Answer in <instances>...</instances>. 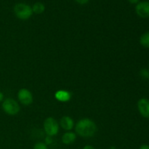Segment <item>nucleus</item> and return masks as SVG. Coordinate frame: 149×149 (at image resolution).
Wrapping results in <instances>:
<instances>
[{
  "mask_svg": "<svg viewBox=\"0 0 149 149\" xmlns=\"http://www.w3.org/2000/svg\"><path fill=\"white\" fill-rule=\"evenodd\" d=\"M140 114L144 118L149 119V100L146 97L140 99L137 103Z\"/></svg>",
  "mask_w": 149,
  "mask_h": 149,
  "instance_id": "nucleus-7",
  "label": "nucleus"
},
{
  "mask_svg": "<svg viewBox=\"0 0 149 149\" xmlns=\"http://www.w3.org/2000/svg\"><path fill=\"white\" fill-rule=\"evenodd\" d=\"M74 1H75L77 3H78V4L83 5V4H87L90 0H74Z\"/></svg>",
  "mask_w": 149,
  "mask_h": 149,
  "instance_id": "nucleus-16",
  "label": "nucleus"
},
{
  "mask_svg": "<svg viewBox=\"0 0 149 149\" xmlns=\"http://www.w3.org/2000/svg\"><path fill=\"white\" fill-rule=\"evenodd\" d=\"M33 149H48V147L45 143L38 142L33 146Z\"/></svg>",
  "mask_w": 149,
  "mask_h": 149,
  "instance_id": "nucleus-14",
  "label": "nucleus"
},
{
  "mask_svg": "<svg viewBox=\"0 0 149 149\" xmlns=\"http://www.w3.org/2000/svg\"><path fill=\"white\" fill-rule=\"evenodd\" d=\"M135 13L141 18L149 17V1H139L135 6Z\"/></svg>",
  "mask_w": 149,
  "mask_h": 149,
  "instance_id": "nucleus-6",
  "label": "nucleus"
},
{
  "mask_svg": "<svg viewBox=\"0 0 149 149\" xmlns=\"http://www.w3.org/2000/svg\"><path fill=\"white\" fill-rule=\"evenodd\" d=\"M111 149H116V148H115V147H111Z\"/></svg>",
  "mask_w": 149,
  "mask_h": 149,
  "instance_id": "nucleus-21",
  "label": "nucleus"
},
{
  "mask_svg": "<svg viewBox=\"0 0 149 149\" xmlns=\"http://www.w3.org/2000/svg\"><path fill=\"white\" fill-rule=\"evenodd\" d=\"M52 143V137L50 136H47L46 138H45V143L46 144L47 146L49 145Z\"/></svg>",
  "mask_w": 149,
  "mask_h": 149,
  "instance_id": "nucleus-15",
  "label": "nucleus"
},
{
  "mask_svg": "<svg viewBox=\"0 0 149 149\" xmlns=\"http://www.w3.org/2000/svg\"><path fill=\"white\" fill-rule=\"evenodd\" d=\"M76 133L82 138H91L97 132V126L92 119H80L75 126Z\"/></svg>",
  "mask_w": 149,
  "mask_h": 149,
  "instance_id": "nucleus-1",
  "label": "nucleus"
},
{
  "mask_svg": "<svg viewBox=\"0 0 149 149\" xmlns=\"http://www.w3.org/2000/svg\"><path fill=\"white\" fill-rule=\"evenodd\" d=\"M3 100H4V95H3V93L0 91V103H1Z\"/></svg>",
  "mask_w": 149,
  "mask_h": 149,
  "instance_id": "nucleus-20",
  "label": "nucleus"
},
{
  "mask_svg": "<svg viewBox=\"0 0 149 149\" xmlns=\"http://www.w3.org/2000/svg\"><path fill=\"white\" fill-rule=\"evenodd\" d=\"M130 4H137L140 1V0H127Z\"/></svg>",
  "mask_w": 149,
  "mask_h": 149,
  "instance_id": "nucleus-18",
  "label": "nucleus"
},
{
  "mask_svg": "<svg viewBox=\"0 0 149 149\" xmlns=\"http://www.w3.org/2000/svg\"><path fill=\"white\" fill-rule=\"evenodd\" d=\"M1 108L7 114L10 115V116H15V115L17 114L20 109L17 102L14 99L10 98V97L3 100Z\"/></svg>",
  "mask_w": 149,
  "mask_h": 149,
  "instance_id": "nucleus-3",
  "label": "nucleus"
},
{
  "mask_svg": "<svg viewBox=\"0 0 149 149\" xmlns=\"http://www.w3.org/2000/svg\"><path fill=\"white\" fill-rule=\"evenodd\" d=\"M140 44L141 46L149 49V31L143 33L140 37Z\"/></svg>",
  "mask_w": 149,
  "mask_h": 149,
  "instance_id": "nucleus-12",
  "label": "nucleus"
},
{
  "mask_svg": "<svg viewBox=\"0 0 149 149\" xmlns=\"http://www.w3.org/2000/svg\"><path fill=\"white\" fill-rule=\"evenodd\" d=\"M140 75L143 79H149V69L147 68H142L140 71Z\"/></svg>",
  "mask_w": 149,
  "mask_h": 149,
  "instance_id": "nucleus-13",
  "label": "nucleus"
},
{
  "mask_svg": "<svg viewBox=\"0 0 149 149\" xmlns=\"http://www.w3.org/2000/svg\"><path fill=\"white\" fill-rule=\"evenodd\" d=\"M17 98L20 103L24 106H29L33 101V95L28 89H20L17 93Z\"/></svg>",
  "mask_w": 149,
  "mask_h": 149,
  "instance_id": "nucleus-5",
  "label": "nucleus"
},
{
  "mask_svg": "<svg viewBox=\"0 0 149 149\" xmlns=\"http://www.w3.org/2000/svg\"><path fill=\"white\" fill-rule=\"evenodd\" d=\"M43 127L47 136H55L59 132V125L52 117H48L45 119L43 124Z\"/></svg>",
  "mask_w": 149,
  "mask_h": 149,
  "instance_id": "nucleus-4",
  "label": "nucleus"
},
{
  "mask_svg": "<svg viewBox=\"0 0 149 149\" xmlns=\"http://www.w3.org/2000/svg\"><path fill=\"white\" fill-rule=\"evenodd\" d=\"M139 149H149V145H148V144H143L142 146H140Z\"/></svg>",
  "mask_w": 149,
  "mask_h": 149,
  "instance_id": "nucleus-17",
  "label": "nucleus"
},
{
  "mask_svg": "<svg viewBox=\"0 0 149 149\" xmlns=\"http://www.w3.org/2000/svg\"><path fill=\"white\" fill-rule=\"evenodd\" d=\"M60 124H61V127L67 131L71 130L74 127V120L68 116H63V117L61 118Z\"/></svg>",
  "mask_w": 149,
  "mask_h": 149,
  "instance_id": "nucleus-8",
  "label": "nucleus"
},
{
  "mask_svg": "<svg viewBox=\"0 0 149 149\" xmlns=\"http://www.w3.org/2000/svg\"><path fill=\"white\" fill-rule=\"evenodd\" d=\"M15 15L20 20H26L30 18L33 15L32 8L26 3H17L13 8Z\"/></svg>",
  "mask_w": 149,
  "mask_h": 149,
  "instance_id": "nucleus-2",
  "label": "nucleus"
},
{
  "mask_svg": "<svg viewBox=\"0 0 149 149\" xmlns=\"http://www.w3.org/2000/svg\"><path fill=\"white\" fill-rule=\"evenodd\" d=\"M77 139V135L73 132H66L63 135L62 142L65 145H70L72 144Z\"/></svg>",
  "mask_w": 149,
  "mask_h": 149,
  "instance_id": "nucleus-10",
  "label": "nucleus"
},
{
  "mask_svg": "<svg viewBox=\"0 0 149 149\" xmlns=\"http://www.w3.org/2000/svg\"><path fill=\"white\" fill-rule=\"evenodd\" d=\"M83 149H95V148L90 145H86V146H84Z\"/></svg>",
  "mask_w": 149,
  "mask_h": 149,
  "instance_id": "nucleus-19",
  "label": "nucleus"
},
{
  "mask_svg": "<svg viewBox=\"0 0 149 149\" xmlns=\"http://www.w3.org/2000/svg\"><path fill=\"white\" fill-rule=\"evenodd\" d=\"M55 97L60 102H67L70 100L71 95L68 91L61 90L55 93Z\"/></svg>",
  "mask_w": 149,
  "mask_h": 149,
  "instance_id": "nucleus-9",
  "label": "nucleus"
},
{
  "mask_svg": "<svg viewBox=\"0 0 149 149\" xmlns=\"http://www.w3.org/2000/svg\"><path fill=\"white\" fill-rule=\"evenodd\" d=\"M31 8L33 13H35V14L37 15L42 14V13L45 11V5L43 3L39 2V1L34 3V4L32 5Z\"/></svg>",
  "mask_w": 149,
  "mask_h": 149,
  "instance_id": "nucleus-11",
  "label": "nucleus"
}]
</instances>
